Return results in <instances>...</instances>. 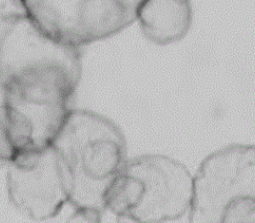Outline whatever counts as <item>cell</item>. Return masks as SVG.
Instances as JSON below:
<instances>
[{
  "label": "cell",
  "mask_w": 255,
  "mask_h": 223,
  "mask_svg": "<svg viewBox=\"0 0 255 223\" xmlns=\"http://www.w3.org/2000/svg\"><path fill=\"white\" fill-rule=\"evenodd\" d=\"M7 192L11 203L34 220L59 214L69 203V188L52 145L19 153L8 165Z\"/></svg>",
  "instance_id": "8992f818"
},
{
  "label": "cell",
  "mask_w": 255,
  "mask_h": 223,
  "mask_svg": "<svg viewBox=\"0 0 255 223\" xmlns=\"http://www.w3.org/2000/svg\"><path fill=\"white\" fill-rule=\"evenodd\" d=\"M143 0H21L25 13L51 37L74 46L111 37L136 21Z\"/></svg>",
  "instance_id": "5b68a950"
},
{
  "label": "cell",
  "mask_w": 255,
  "mask_h": 223,
  "mask_svg": "<svg viewBox=\"0 0 255 223\" xmlns=\"http://www.w3.org/2000/svg\"><path fill=\"white\" fill-rule=\"evenodd\" d=\"M9 1L12 2L14 5H16L18 8L23 9V8H22V4H21V0H9Z\"/></svg>",
  "instance_id": "9c48e42d"
},
{
  "label": "cell",
  "mask_w": 255,
  "mask_h": 223,
  "mask_svg": "<svg viewBox=\"0 0 255 223\" xmlns=\"http://www.w3.org/2000/svg\"><path fill=\"white\" fill-rule=\"evenodd\" d=\"M193 176L178 160L163 154L126 159L111 185L105 205L121 221L161 223L189 212Z\"/></svg>",
  "instance_id": "3957f363"
},
{
  "label": "cell",
  "mask_w": 255,
  "mask_h": 223,
  "mask_svg": "<svg viewBox=\"0 0 255 223\" xmlns=\"http://www.w3.org/2000/svg\"><path fill=\"white\" fill-rule=\"evenodd\" d=\"M51 145L68 183L74 216L100 221L107 190L127 159L120 128L98 113L71 109Z\"/></svg>",
  "instance_id": "7a4b0ae2"
},
{
  "label": "cell",
  "mask_w": 255,
  "mask_h": 223,
  "mask_svg": "<svg viewBox=\"0 0 255 223\" xmlns=\"http://www.w3.org/2000/svg\"><path fill=\"white\" fill-rule=\"evenodd\" d=\"M17 149L12 141L6 109L0 105V161L8 166L17 156Z\"/></svg>",
  "instance_id": "ba28073f"
},
{
  "label": "cell",
  "mask_w": 255,
  "mask_h": 223,
  "mask_svg": "<svg viewBox=\"0 0 255 223\" xmlns=\"http://www.w3.org/2000/svg\"><path fill=\"white\" fill-rule=\"evenodd\" d=\"M4 166H5V165H4L1 161H0V168H1V167H4Z\"/></svg>",
  "instance_id": "30bf717a"
},
{
  "label": "cell",
  "mask_w": 255,
  "mask_h": 223,
  "mask_svg": "<svg viewBox=\"0 0 255 223\" xmlns=\"http://www.w3.org/2000/svg\"><path fill=\"white\" fill-rule=\"evenodd\" d=\"M191 223H255V145L231 144L206 156L193 176Z\"/></svg>",
  "instance_id": "277c9868"
},
{
  "label": "cell",
  "mask_w": 255,
  "mask_h": 223,
  "mask_svg": "<svg viewBox=\"0 0 255 223\" xmlns=\"http://www.w3.org/2000/svg\"><path fill=\"white\" fill-rule=\"evenodd\" d=\"M192 16L191 0H143L136 21L149 41L167 45L186 36Z\"/></svg>",
  "instance_id": "52a82bcc"
},
{
  "label": "cell",
  "mask_w": 255,
  "mask_h": 223,
  "mask_svg": "<svg viewBox=\"0 0 255 223\" xmlns=\"http://www.w3.org/2000/svg\"><path fill=\"white\" fill-rule=\"evenodd\" d=\"M80 47L43 31L26 13L0 17V87L4 102L68 105L80 81Z\"/></svg>",
  "instance_id": "6da1fadb"
}]
</instances>
